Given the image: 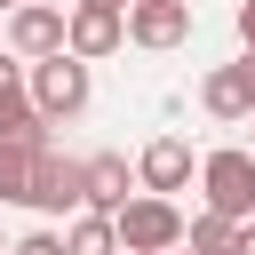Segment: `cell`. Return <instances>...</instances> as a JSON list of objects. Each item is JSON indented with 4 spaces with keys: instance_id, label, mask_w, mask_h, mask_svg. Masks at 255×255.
Segmentation results:
<instances>
[{
    "instance_id": "1",
    "label": "cell",
    "mask_w": 255,
    "mask_h": 255,
    "mask_svg": "<svg viewBox=\"0 0 255 255\" xmlns=\"http://www.w3.org/2000/svg\"><path fill=\"white\" fill-rule=\"evenodd\" d=\"M112 223H120V255H167V247H183V207H175L167 191L120 199Z\"/></svg>"
},
{
    "instance_id": "2",
    "label": "cell",
    "mask_w": 255,
    "mask_h": 255,
    "mask_svg": "<svg viewBox=\"0 0 255 255\" xmlns=\"http://www.w3.org/2000/svg\"><path fill=\"white\" fill-rule=\"evenodd\" d=\"M24 88H32V104H40V120H48V128H56V120H80V112H88V96H96V88H88V56H72V48L32 56V80H24Z\"/></svg>"
},
{
    "instance_id": "3",
    "label": "cell",
    "mask_w": 255,
    "mask_h": 255,
    "mask_svg": "<svg viewBox=\"0 0 255 255\" xmlns=\"http://www.w3.org/2000/svg\"><path fill=\"white\" fill-rule=\"evenodd\" d=\"M24 207H40V215H80V207H88V159H64L56 143H40Z\"/></svg>"
},
{
    "instance_id": "4",
    "label": "cell",
    "mask_w": 255,
    "mask_h": 255,
    "mask_svg": "<svg viewBox=\"0 0 255 255\" xmlns=\"http://www.w3.org/2000/svg\"><path fill=\"white\" fill-rule=\"evenodd\" d=\"M199 191H207V207H223V215H255V151L247 143H223V151H207L199 159Z\"/></svg>"
},
{
    "instance_id": "5",
    "label": "cell",
    "mask_w": 255,
    "mask_h": 255,
    "mask_svg": "<svg viewBox=\"0 0 255 255\" xmlns=\"http://www.w3.org/2000/svg\"><path fill=\"white\" fill-rule=\"evenodd\" d=\"M64 48L72 56H120L128 48V8H88V0H72V16H64Z\"/></svg>"
},
{
    "instance_id": "6",
    "label": "cell",
    "mask_w": 255,
    "mask_h": 255,
    "mask_svg": "<svg viewBox=\"0 0 255 255\" xmlns=\"http://www.w3.org/2000/svg\"><path fill=\"white\" fill-rule=\"evenodd\" d=\"M128 40L135 48H183L191 40V0H128Z\"/></svg>"
},
{
    "instance_id": "7",
    "label": "cell",
    "mask_w": 255,
    "mask_h": 255,
    "mask_svg": "<svg viewBox=\"0 0 255 255\" xmlns=\"http://www.w3.org/2000/svg\"><path fill=\"white\" fill-rule=\"evenodd\" d=\"M8 48H16V56H56V48H64V8L16 0V8H8Z\"/></svg>"
},
{
    "instance_id": "8",
    "label": "cell",
    "mask_w": 255,
    "mask_h": 255,
    "mask_svg": "<svg viewBox=\"0 0 255 255\" xmlns=\"http://www.w3.org/2000/svg\"><path fill=\"white\" fill-rule=\"evenodd\" d=\"M135 183H143V191H183V183H191V143H183V135H151L143 159H135Z\"/></svg>"
},
{
    "instance_id": "9",
    "label": "cell",
    "mask_w": 255,
    "mask_h": 255,
    "mask_svg": "<svg viewBox=\"0 0 255 255\" xmlns=\"http://www.w3.org/2000/svg\"><path fill=\"white\" fill-rule=\"evenodd\" d=\"M199 104H207L215 120H255V88H247L239 64H215V72L199 80Z\"/></svg>"
},
{
    "instance_id": "10",
    "label": "cell",
    "mask_w": 255,
    "mask_h": 255,
    "mask_svg": "<svg viewBox=\"0 0 255 255\" xmlns=\"http://www.w3.org/2000/svg\"><path fill=\"white\" fill-rule=\"evenodd\" d=\"M64 255H120V223H112L104 207H80V215L64 223Z\"/></svg>"
},
{
    "instance_id": "11",
    "label": "cell",
    "mask_w": 255,
    "mask_h": 255,
    "mask_svg": "<svg viewBox=\"0 0 255 255\" xmlns=\"http://www.w3.org/2000/svg\"><path fill=\"white\" fill-rule=\"evenodd\" d=\"M128 183H135V167H128L120 151H96V159H88V207H104V215H112V207L128 199Z\"/></svg>"
},
{
    "instance_id": "12",
    "label": "cell",
    "mask_w": 255,
    "mask_h": 255,
    "mask_svg": "<svg viewBox=\"0 0 255 255\" xmlns=\"http://www.w3.org/2000/svg\"><path fill=\"white\" fill-rule=\"evenodd\" d=\"M231 239H239V215H223V207H199L183 223V247L191 255H231Z\"/></svg>"
},
{
    "instance_id": "13",
    "label": "cell",
    "mask_w": 255,
    "mask_h": 255,
    "mask_svg": "<svg viewBox=\"0 0 255 255\" xmlns=\"http://www.w3.org/2000/svg\"><path fill=\"white\" fill-rule=\"evenodd\" d=\"M0 135L48 143V120H40V104H32V88H24V80H16V88H0Z\"/></svg>"
},
{
    "instance_id": "14",
    "label": "cell",
    "mask_w": 255,
    "mask_h": 255,
    "mask_svg": "<svg viewBox=\"0 0 255 255\" xmlns=\"http://www.w3.org/2000/svg\"><path fill=\"white\" fill-rule=\"evenodd\" d=\"M32 159H40V143L0 135V199H16V207H24V191H32Z\"/></svg>"
},
{
    "instance_id": "15",
    "label": "cell",
    "mask_w": 255,
    "mask_h": 255,
    "mask_svg": "<svg viewBox=\"0 0 255 255\" xmlns=\"http://www.w3.org/2000/svg\"><path fill=\"white\" fill-rule=\"evenodd\" d=\"M8 255H64V231H24L8 239Z\"/></svg>"
},
{
    "instance_id": "16",
    "label": "cell",
    "mask_w": 255,
    "mask_h": 255,
    "mask_svg": "<svg viewBox=\"0 0 255 255\" xmlns=\"http://www.w3.org/2000/svg\"><path fill=\"white\" fill-rule=\"evenodd\" d=\"M239 48L255 56V0H239Z\"/></svg>"
},
{
    "instance_id": "17",
    "label": "cell",
    "mask_w": 255,
    "mask_h": 255,
    "mask_svg": "<svg viewBox=\"0 0 255 255\" xmlns=\"http://www.w3.org/2000/svg\"><path fill=\"white\" fill-rule=\"evenodd\" d=\"M231 255H255V215L239 223V239H231Z\"/></svg>"
},
{
    "instance_id": "18",
    "label": "cell",
    "mask_w": 255,
    "mask_h": 255,
    "mask_svg": "<svg viewBox=\"0 0 255 255\" xmlns=\"http://www.w3.org/2000/svg\"><path fill=\"white\" fill-rule=\"evenodd\" d=\"M16 80H24V72H16V56H0V88H16Z\"/></svg>"
},
{
    "instance_id": "19",
    "label": "cell",
    "mask_w": 255,
    "mask_h": 255,
    "mask_svg": "<svg viewBox=\"0 0 255 255\" xmlns=\"http://www.w3.org/2000/svg\"><path fill=\"white\" fill-rule=\"evenodd\" d=\"M88 8H128V0H88Z\"/></svg>"
},
{
    "instance_id": "20",
    "label": "cell",
    "mask_w": 255,
    "mask_h": 255,
    "mask_svg": "<svg viewBox=\"0 0 255 255\" xmlns=\"http://www.w3.org/2000/svg\"><path fill=\"white\" fill-rule=\"evenodd\" d=\"M167 255H191V247H167Z\"/></svg>"
},
{
    "instance_id": "21",
    "label": "cell",
    "mask_w": 255,
    "mask_h": 255,
    "mask_svg": "<svg viewBox=\"0 0 255 255\" xmlns=\"http://www.w3.org/2000/svg\"><path fill=\"white\" fill-rule=\"evenodd\" d=\"M0 255H8V231H0Z\"/></svg>"
},
{
    "instance_id": "22",
    "label": "cell",
    "mask_w": 255,
    "mask_h": 255,
    "mask_svg": "<svg viewBox=\"0 0 255 255\" xmlns=\"http://www.w3.org/2000/svg\"><path fill=\"white\" fill-rule=\"evenodd\" d=\"M0 8H16V0H0Z\"/></svg>"
},
{
    "instance_id": "23",
    "label": "cell",
    "mask_w": 255,
    "mask_h": 255,
    "mask_svg": "<svg viewBox=\"0 0 255 255\" xmlns=\"http://www.w3.org/2000/svg\"><path fill=\"white\" fill-rule=\"evenodd\" d=\"M247 151H255V143H247Z\"/></svg>"
}]
</instances>
